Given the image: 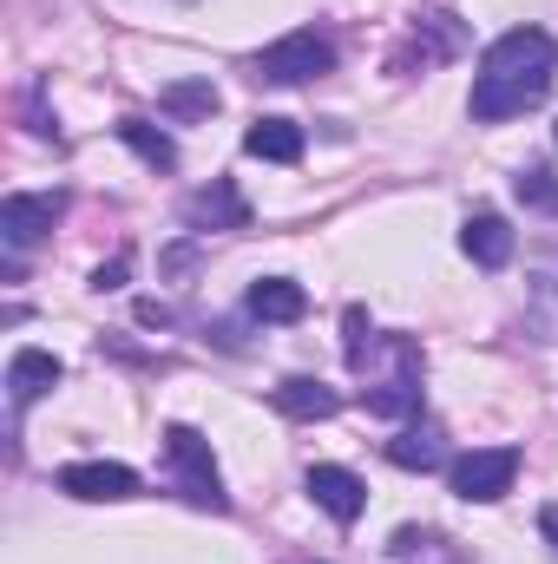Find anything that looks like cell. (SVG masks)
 <instances>
[{
	"mask_svg": "<svg viewBox=\"0 0 558 564\" xmlns=\"http://www.w3.org/2000/svg\"><path fill=\"white\" fill-rule=\"evenodd\" d=\"M119 139L132 144V151H139L151 171H171V164H178V144L164 139V132H158L151 119H119Z\"/></svg>",
	"mask_w": 558,
	"mask_h": 564,
	"instance_id": "19",
	"label": "cell"
},
{
	"mask_svg": "<svg viewBox=\"0 0 558 564\" xmlns=\"http://www.w3.org/2000/svg\"><path fill=\"white\" fill-rule=\"evenodd\" d=\"M158 106H164V119H211L217 112V86L211 79H178V86L158 93Z\"/></svg>",
	"mask_w": 558,
	"mask_h": 564,
	"instance_id": "18",
	"label": "cell"
},
{
	"mask_svg": "<svg viewBox=\"0 0 558 564\" xmlns=\"http://www.w3.org/2000/svg\"><path fill=\"white\" fill-rule=\"evenodd\" d=\"M362 401H368V414H382V421H408V414H420V375L368 381V388H362Z\"/></svg>",
	"mask_w": 558,
	"mask_h": 564,
	"instance_id": "16",
	"label": "cell"
},
{
	"mask_svg": "<svg viewBox=\"0 0 558 564\" xmlns=\"http://www.w3.org/2000/svg\"><path fill=\"white\" fill-rule=\"evenodd\" d=\"M66 499H132L139 492V473L132 466H119V459H73V466H60V479H53Z\"/></svg>",
	"mask_w": 558,
	"mask_h": 564,
	"instance_id": "7",
	"label": "cell"
},
{
	"mask_svg": "<svg viewBox=\"0 0 558 564\" xmlns=\"http://www.w3.org/2000/svg\"><path fill=\"white\" fill-rule=\"evenodd\" d=\"M513 479H519V446H473V453H460V459L447 466V486H453L466 506L506 499Z\"/></svg>",
	"mask_w": 558,
	"mask_h": 564,
	"instance_id": "4",
	"label": "cell"
},
{
	"mask_svg": "<svg viewBox=\"0 0 558 564\" xmlns=\"http://www.w3.org/2000/svg\"><path fill=\"white\" fill-rule=\"evenodd\" d=\"M257 79H270V86H302V79H322V73H335V40L329 33H315V26H296V33H282L277 46H264L257 53V66H250Z\"/></svg>",
	"mask_w": 558,
	"mask_h": 564,
	"instance_id": "3",
	"label": "cell"
},
{
	"mask_svg": "<svg viewBox=\"0 0 558 564\" xmlns=\"http://www.w3.org/2000/svg\"><path fill=\"white\" fill-rule=\"evenodd\" d=\"M302 486H309V499H315L335 525H355V519H362V506H368V486H362L348 466H309V479H302Z\"/></svg>",
	"mask_w": 558,
	"mask_h": 564,
	"instance_id": "8",
	"label": "cell"
},
{
	"mask_svg": "<svg viewBox=\"0 0 558 564\" xmlns=\"http://www.w3.org/2000/svg\"><path fill=\"white\" fill-rule=\"evenodd\" d=\"M388 564H466L460 552H447V539L440 532H415V525H401L395 532V545H388Z\"/></svg>",
	"mask_w": 558,
	"mask_h": 564,
	"instance_id": "17",
	"label": "cell"
},
{
	"mask_svg": "<svg viewBox=\"0 0 558 564\" xmlns=\"http://www.w3.org/2000/svg\"><path fill=\"white\" fill-rule=\"evenodd\" d=\"M526 322L539 328V341H558V250L539 257V270L526 282Z\"/></svg>",
	"mask_w": 558,
	"mask_h": 564,
	"instance_id": "14",
	"label": "cell"
},
{
	"mask_svg": "<svg viewBox=\"0 0 558 564\" xmlns=\"http://www.w3.org/2000/svg\"><path fill=\"white\" fill-rule=\"evenodd\" d=\"M552 73H558L552 33H546V26H513V33H500V40L480 53L466 112H473L480 126L519 119V112H533V106L552 93Z\"/></svg>",
	"mask_w": 558,
	"mask_h": 564,
	"instance_id": "1",
	"label": "cell"
},
{
	"mask_svg": "<svg viewBox=\"0 0 558 564\" xmlns=\"http://www.w3.org/2000/svg\"><path fill=\"white\" fill-rule=\"evenodd\" d=\"M460 250H466L480 270H506V263H513V224H506L500 210H473V217L460 224Z\"/></svg>",
	"mask_w": 558,
	"mask_h": 564,
	"instance_id": "9",
	"label": "cell"
},
{
	"mask_svg": "<svg viewBox=\"0 0 558 564\" xmlns=\"http://www.w3.org/2000/svg\"><path fill=\"white\" fill-rule=\"evenodd\" d=\"M244 151L264 158V164H296V158H302V126H289V119H257V126L244 132Z\"/></svg>",
	"mask_w": 558,
	"mask_h": 564,
	"instance_id": "15",
	"label": "cell"
},
{
	"mask_svg": "<svg viewBox=\"0 0 558 564\" xmlns=\"http://www.w3.org/2000/svg\"><path fill=\"white\" fill-rule=\"evenodd\" d=\"M244 308L257 322H302L309 315V295H302V282H289V276H264V282H250Z\"/></svg>",
	"mask_w": 558,
	"mask_h": 564,
	"instance_id": "12",
	"label": "cell"
},
{
	"mask_svg": "<svg viewBox=\"0 0 558 564\" xmlns=\"http://www.w3.org/2000/svg\"><path fill=\"white\" fill-rule=\"evenodd\" d=\"M513 191H519V204H526V210H546V217H558V177L546 171V164H526V171L513 177Z\"/></svg>",
	"mask_w": 558,
	"mask_h": 564,
	"instance_id": "20",
	"label": "cell"
},
{
	"mask_svg": "<svg viewBox=\"0 0 558 564\" xmlns=\"http://www.w3.org/2000/svg\"><path fill=\"white\" fill-rule=\"evenodd\" d=\"M139 322L144 328H171V308L164 302H139Z\"/></svg>",
	"mask_w": 558,
	"mask_h": 564,
	"instance_id": "22",
	"label": "cell"
},
{
	"mask_svg": "<svg viewBox=\"0 0 558 564\" xmlns=\"http://www.w3.org/2000/svg\"><path fill=\"white\" fill-rule=\"evenodd\" d=\"M164 473H171V486H178L191 506L230 512L224 479H217V459H211V440H204L197 426H164Z\"/></svg>",
	"mask_w": 558,
	"mask_h": 564,
	"instance_id": "2",
	"label": "cell"
},
{
	"mask_svg": "<svg viewBox=\"0 0 558 564\" xmlns=\"http://www.w3.org/2000/svg\"><path fill=\"white\" fill-rule=\"evenodd\" d=\"M46 388H60V361H53L46 348H20V355L7 361V394H13V408H33Z\"/></svg>",
	"mask_w": 558,
	"mask_h": 564,
	"instance_id": "11",
	"label": "cell"
},
{
	"mask_svg": "<svg viewBox=\"0 0 558 564\" xmlns=\"http://www.w3.org/2000/svg\"><path fill=\"white\" fill-rule=\"evenodd\" d=\"M539 532H546V545L558 552V506H546V512H539Z\"/></svg>",
	"mask_w": 558,
	"mask_h": 564,
	"instance_id": "23",
	"label": "cell"
},
{
	"mask_svg": "<svg viewBox=\"0 0 558 564\" xmlns=\"http://www.w3.org/2000/svg\"><path fill=\"white\" fill-rule=\"evenodd\" d=\"M270 401H277L289 421H329V414L342 408V401H335V388H322V381H309V375L277 381V394H270Z\"/></svg>",
	"mask_w": 558,
	"mask_h": 564,
	"instance_id": "13",
	"label": "cell"
},
{
	"mask_svg": "<svg viewBox=\"0 0 558 564\" xmlns=\"http://www.w3.org/2000/svg\"><path fill=\"white\" fill-rule=\"evenodd\" d=\"M388 459L401 466V473H440V466H453L447 459V433L433 421H408L395 440H388Z\"/></svg>",
	"mask_w": 558,
	"mask_h": 564,
	"instance_id": "10",
	"label": "cell"
},
{
	"mask_svg": "<svg viewBox=\"0 0 558 564\" xmlns=\"http://www.w3.org/2000/svg\"><path fill=\"white\" fill-rule=\"evenodd\" d=\"M126 270H132V257H112V263H99V270H93V289H99V295H106V289H119V282H126Z\"/></svg>",
	"mask_w": 558,
	"mask_h": 564,
	"instance_id": "21",
	"label": "cell"
},
{
	"mask_svg": "<svg viewBox=\"0 0 558 564\" xmlns=\"http://www.w3.org/2000/svg\"><path fill=\"white\" fill-rule=\"evenodd\" d=\"M60 217H66V197H60V191H46V197L13 191V197L0 204V237H7V250H33Z\"/></svg>",
	"mask_w": 558,
	"mask_h": 564,
	"instance_id": "5",
	"label": "cell"
},
{
	"mask_svg": "<svg viewBox=\"0 0 558 564\" xmlns=\"http://www.w3.org/2000/svg\"><path fill=\"white\" fill-rule=\"evenodd\" d=\"M244 224H250V204H244V191H237L230 177H211L204 191L184 197V230H197V237H211V230H244Z\"/></svg>",
	"mask_w": 558,
	"mask_h": 564,
	"instance_id": "6",
	"label": "cell"
}]
</instances>
